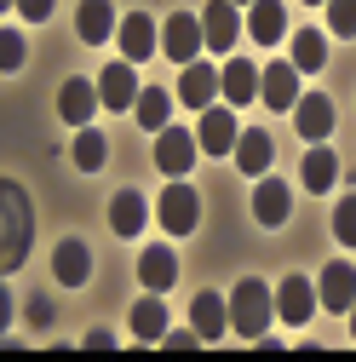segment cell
<instances>
[{
    "instance_id": "cell-1",
    "label": "cell",
    "mask_w": 356,
    "mask_h": 362,
    "mask_svg": "<svg viewBox=\"0 0 356 362\" xmlns=\"http://www.w3.org/2000/svg\"><path fill=\"white\" fill-rule=\"evenodd\" d=\"M271 316H276V293H271V282L242 276V282L230 288V328H236L242 339H264Z\"/></svg>"
},
{
    "instance_id": "cell-2",
    "label": "cell",
    "mask_w": 356,
    "mask_h": 362,
    "mask_svg": "<svg viewBox=\"0 0 356 362\" xmlns=\"http://www.w3.org/2000/svg\"><path fill=\"white\" fill-rule=\"evenodd\" d=\"M201 52H207L201 18H190V12H172V18L161 23V58H172V64H196Z\"/></svg>"
},
{
    "instance_id": "cell-3",
    "label": "cell",
    "mask_w": 356,
    "mask_h": 362,
    "mask_svg": "<svg viewBox=\"0 0 356 362\" xmlns=\"http://www.w3.org/2000/svg\"><path fill=\"white\" fill-rule=\"evenodd\" d=\"M196 156H201V139H196V132H184V127H161V132H155V167H161L167 178H184V173L196 167Z\"/></svg>"
},
{
    "instance_id": "cell-4",
    "label": "cell",
    "mask_w": 356,
    "mask_h": 362,
    "mask_svg": "<svg viewBox=\"0 0 356 362\" xmlns=\"http://www.w3.org/2000/svg\"><path fill=\"white\" fill-rule=\"evenodd\" d=\"M310 316H316V282H310V276H282L276 282V322L304 328Z\"/></svg>"
},
{
    "instance_id": "cell-5",
    "label": "cell",
    "mask_w": 356,
    "mask_h": 362,
    "mask_svg": "<svg viewBox=\"0 0 356 362\" xmlns=\"http://www.w3.org/2000/svg\"><path fill=\"white\" fill-rule=\"evenodd\" d=\"M196 218H201L196 190L184 185V178H172V190H161V230H167V236H190Z\"/></svg>"
},
{
    "instance_id": "cell-6",
    "label": "cell",
    "mask_w": 356,
    "mask_h": 362,
    "mask_svg": "<svg viewBox=\"0 0 356 362\" xmlns=\"http://www.w3.org/2000/svg\"><path fill=\"white\" fill-rule=\"evenodd\" d=\"M115 40H121V58H126V64H144V58H155V52H161V29H155V18H150V12L121 18Z\"/></svg>"
},
{
    "instance_id": "cell-7",
    "label": "cell",
    "mask_w": 356,
    "mask_h": 362,
    "mask_svg": "<svg viewBox=\"0 0 356 362\" xmlns=\"http://www.w3.org/2000/svg\"><path fill=\"white\" fill-rule=\"evenodd\" d=\"M23 253H29V202L18 178H6V270H18Z\"/></svg>"
},
{
    "instance_id": "cell-8",
    "label": "cell",
    "mask_w": 356,
    "mask_h": 362,
    "mask_svg": "<svg viewBox=\"0 0 356 362\" xmlns=\"http://www.w3.org/2000/svg\"><path fill=\"white\" fill-rule=\"evenodd\" d=\"M138 93H144V86L132 81V64H126V58L104 64V75H98V98H104V110H126V115H132Z\"/></svg>"
},
{
    "instance_id": "cell-9",
    "label": "cell",
    "mask_w": 356,
    "mask_h": 362,
    "mask_svg": "<svg viewBox=\"0 0 356 362\" xmlns=\"http://www.w3.org/2000/svg\"><path fill=\"white\" fill-rule=\"evenodd\" d=\"M196 139H201V150H207V156H225V150H236L242 127H236L230 104H213V110H201V127H196Z\"/></svg>"
},
{
    "instance_id": "cell-10",
    "label": "cell",
    "mask_w": 356,
    "mask_h": 362,
    "mask_svg": "<svg viewBox=\"0 0 356 362\" xmlns=\"http://www.w3.org/2000/svg\"><path fill=\"white\" fill-rule=\"evenodd\" d=\"M104 98H98V81H86V75H75V81H64V93H58V115L69 121V127H93V110H98Z\"/></svg>"
},
{
    "instance_id": "cell-11",
    "label": "cell",
    "mask_w": 356,
    "mask_h": 362,
    "mask_svg": "<svg viewBox=\"0 0 356 362\" xmlns=\"http://www.w3.org/2000/svg\"><path fill=\"white\" fill-rule=\"evenodd\" d=\"M293 127H299L304 144H322L328 132H333V104H328L322 93H299V104H293Z\"/></svg>"
},
{
    "instance_id": "cell-12",
    "label": "cell",
    "mask_w": 356,
    "mask_h": 362,
    "mask_svg": "<svg viewBox=\"0 0 356 362\" xmlns=\"http://www.w3.org/2000/svg\"><path fill=\"white\" fill-rule=\"evenodd\" d=\"M316 305H322V310H333V316H345V310L356 305V270H350L345 259H333V264L322 270V288H316Z\"/></svg>"
},
{
    "instance_id": "cell-13",
    "label": "cell",
    "mask_w": 356,
    "mask_h": 362,
    "mask_svg": "<svg viewBox=\"0 0 356 362\" xmlns=\"http://www.w3.org/2000/svg\"><path fill=\"white\" fill-rule=\"evenodd\" d=\"M259 64L253 58H230L225 69H218V93H225V104H259Z\"/></svg>"
},
{
    "instance_id": "cell-14",
    "label": "cell",
    "mask_w": 356,
    "mask_h": 362,
    "mask_svg": "<svg viewBox=\"0 0 356 362\" xmlns=\"http://www.w3.org/2000/svg\"><path fill=\"white\" fill-rule=\"evenodd\" d=\"M178 104L184 110H213L218 104V69L213 64H184V81H178Z\"/></svg>"
},
{
    "instance_id": "cell-15",
    "label": "cell",
    "mask_w": 356,
    "mask_h": 362,
    "mask_svg": "<svg viewBox=\"0 0 356 362\" xmlns=\"http://www.w3.org/2000/svg\"><path fill=\"white\" fill-rule=\"evenodd\" d=\"M201 35H207V52H230L236 35H242V18H236V0H213L201 12Z\"/></svg>"
},
{
    "instance_id": "cell-16",
    "label": "cell",
    "mask_w": 356,
    "mask_h": 362,
    "mask_svg": "<svg viewBox=\"0 0 356 362\" xmlns=\"http://www.w3.org/2000/svg\"><path fill=\"white\" fill-rule=\"evenodd\" d=\"M259 104L293 110V104H299V69H293V64H271V69L259 75Z\"/></svg>"
},
{
    "instance_id": "cell-17",
    "label": "cell",
    "mask_w": 356,
    "mask_h": 362,
    "mask_svg": "<svg viewBox=\"0 0 356 362\" xmlns=\"http://www.w3.org/2000/svg\"><path fill=\"white\" fill-rule=\"evenodd\" d=\"M52 270H58L64 288H86V276H93V253H86V242L81 236H64L58 253H52Z\"/></svg>"
},
{
    "instance_id": "cell-18",
    "label": "cell",
    "mask_w": 356,
    "mask_h": 362,
    "mask_svg": "<svg viewBox=\"0 0 356 362\" xmlns=\"http://www.w3.org/2000/svg\"><path fill=\"white\" fill-rule=\"evenodd\" d=\"M115 29H121V23H115V6H109V0H81V12H75V35L86 40V47H104Z\"/></svg>"
},
{
    "instance_id": "cell-19",
    "label": "cell",
    "mask_w": 356,
    "mask_h": 362,
    "mask_svg": "<svg viewBox=\"0 0 356 362\" xmlns=\"http://www.w3.org/2000/svg\"><path fill=\"white\" fill-rule=\"evenodd\" d=\"M138 282H144L150 293H167V288L178 282V259H172V247H167V242H155V247H144V253H138Z\"/></svg>"
},
{
    "instance_id": "cell-20",
    "label": "cell",
    "mask_w": 356,
    "mask_h": 362,
    "mask_svg": "<svg viewBox=\"0 0 356 362\" xmlns=\"http://www.w3.org/2000/svg\"><path fill=\"white\" fill-rule=\"evenodd\" d=\"M225 322H230V299H218V293H196V305H190V328L201 334V345L225 339Z\"/></svg>"
},
{
    "instance_id": "cell-21",
    "label": "cell",
    "mask_w": 356,
    "mask_h": 362,
    "mask_svg": "<svg viewBox=\"0 0 356 362\" xmlns=\"http://www.w3.org/2000/svg\"><path fill=\"white\" fill-rule=\"evenodd\" d=\"M271 156H276L271 132H264V127H242V139H236V167H242L247 178H264V167H271Z\"/></svg>"
},
{
    "instance_id": "cell-22",
    "label": "cell",
    "mask_w": 356,
    "mask_h": 362,
    "mask_svg": "<svg viewBox=\"0 0 356 362\" xmlns=\"http://www.w3.org/2000/svg\"><path fill=\"white\" fill-rule=\"evenodd\" d=\"M247 35L259 40V47H276V40L287 35V6H282V0H253V12H247Z\"/></svg>"
},
{
    "instance_id": "cell-23",
    "label": "cell",
    "mask_w": 356,
    "mask_h": 362,
    "mask_svg": "<svg viewBox=\"0 0 356 362\" xmlns=\"http://www.w3.org/2000/svg\"><path fill=\"white\" fill-rule=\"evenodd\" d=\"M144 218H150V207H144V196H138V190H132V185H126V190H115V202H109V230H115V236H126V242H132V236L144 230Z\"/></svg>"
},
{
    "instance_id": "cell-24",
    "label": "cell",
    "mask_w": 356,
    "mask_h": 362,
    "mask_svg": "<svg viewBox=\"0 0 356 362\" xmlns=\"http://www.w3.org/2000/svg\"><path fill=\"white\" fill-rule=\"evenodd\" d=\"M293 213V190L282 185V178H259V190H253V218L259 224H282Z\"/></svg>"
},
{
    "instance_id": "cell-25",
    "label": "cell",
    "mask_w": 356,
    "mask_h": 362,
    "mask_svg": "<svg viewBox=\"0 0 356 362\" xmlns=\"http://www.w3.org/2000/svg\"><path fill=\"white\" fill-rule=\"evenodd\" d=\"M132 339H144V345H161V334H167V305H161V293H144L138 305H132Z\"/></svg>"
},
{
    "instance_id": "cell-26",
    "label": "cell",
    "mask_w": 356,
    "mask_h": 362,
    "mask_svg": "<svg viewBox=\"0 0 356 362\" xmlns=\"http://www.w3.org/2000/svg\"><path fill=\"white\" fill-rule=\"evenodd\" d=\"M132 121H138L144 132L172 127V93H161V86H144V93H138V104H132Z\"/></svg>"
},
{
    "instance_id": "cell-27",
    "label": "cell",
    "mask_w": 356,
    "mask_h": 362,
    "mask_svg": "<svg viewBox=\"0 0 356 362\" xmlns=\"http://www.w3.org/2000/svg\"><path fill=\"white\" fill-rule=\"evenodd\" d=\"M69 156H75V167L81 173H98L104 161H109V139L98 127H75V144H69Z\"/></svg>"
},
{
    "instance_id": "cell-28",
    "label": "cell",
    "mask_w": 356,
    "mask_h": 362,
    "mask_svg": "<svg viewBox=\"0 0 356 362\" xmlns=\"http://www.w3.org/2000/svg\"><path fill=\"white\" fill-rule=\"evenodd\" d=\"M299 178H304V190H316V196H322V190H333V185H339V161H333V150H328V144H316V150L304 156Z\"/></svg>"
},
{
    "instance_id": "cell-29",
    "label": "cell",
    "mask_w": 356,
    "mask_h": 362,
    "mask_svg": "<svg viewBox=\"0 0 356 362\" xmlns=\"http://www.w3.org/2000/svg\"><path fill=\"white\" fill-rule=\"evenodd\" d=\"M322 64H328V40L316 29H293V69L299 75H316Z\"/></svg>"
},
{
    "instance_id": "cell-30",
    "label": "cell",
    "mask_w": 356,
    "mask_h": 362,
    "mask_svg": "<svg viewBox=\"0 0 356 362\" xmlns=\"http://www.w3.org/2000/svg\"><path fill=\"white\" fill-rule=\"evenodd\" d=\"M333 236H339L345 247H356V190H350V196L333 207Z\"/></svg>"
},
{
    "instance_id": "cell-31",
    "label": "cell",
    "mask_w": 356,
    "mask_h": 362,
    "mask_svg": "<svg viewBox=\"0 0 356 362\" xmlns=\"http://www.w3.org/2000/svg\"><path fill=\"white\" fill-rule=\"evenodd\" d=\"M23 58H29L23 35H18V29H6V35H0V69H6V75H18V69H23Z\"/></svg>"
},
{
    "instance_id": "cell-32",
    "label": "cell",
    "mask_w": 356,
    "mask_h": 362,
    "mask_svg": "<svg viewBox=\"0 0 356 362\" xmlns=\"http://www.w3.org/2000/svg\"><path fill=\"white\" fill-rule=\"evenodd\" d=\"M328 29L345 35V40L356 35V0H328Z\"/></svg>"
},
{
    "instance_id": "cell-33",
    "label": "cell",
    "mask_w": 356,
    "mask_h": 362,
    "mask_svg": "<svg viewBox=\"0 0 356 362\" xmlns=\"http://www.w3.org/2000/svg\"><path fill=\"white\" fill-rule=\"evenodd\" d=\"M23 316H29V328H47V322H52V299H40V293H35V299L23 305Z\"/></svg>"
},
{
    "instance_id": "cell-34",
    "label": "cell",
    "mask_w": 356,
    "mask_h": 362,
    "mask_svg": "<svg viewBox=\"0 0 356 362\" xmlns=\"http://www.w3.org/2000/svg\"><path fill=\"white\" fill-rule=\"evenodd\" d=\"M196 345H201L196 328H190V334H161V351H172V356H178V351H196Z\"/></svg>"
},
{
    "instance_id": "cell-35",
    "label": "cell",
    "mask_w": 356,
    "mask_h": 362,
    "mask_svg": "<svg viewBox=\"0 0 356 362\" xmlns=\"http://www.w3.org/2000/svg\"><path fill=\"white\" fill-rule=\"evenodd\" d=\"M18 12H23L29 23H47V18H52V0H18Z\"/></svg>"
},
{
    "instance_id": "cell-36",
    "label": "cell",
    "mask_w": 356,
    "mask_h": 362,
    "mask_svg": "<svg viewBox=\"0 0 356 362\" xmlns=\"http://www.w3.org/2000/svg\"><path fill=\"white\" fill-rule=\"evenodd\" d=\"M86 345H93V351H115V334H109V328H93V334H86Z\"/></svg>"
},
{
    "instance_id": "cell-37",
    "label": "cell",
    "mask_w": 356,
    "mask_h": 362,
    "mask_svg": "<svg viewBox=\"0 0 356 362\" xmlns=\"http://www.w3.org/2000/svg\"><path fill=\"white\" fill-rule=\"evenodd\" d=\"M345 316H350V339H356V305H350V310H345Z\"/></svg>"
},
{
    "instance_id": "cell-38",
    "label": "cell",
    "mask_w": 356,
    "mask_h": 362,
    "mask_svg": "<svg viewBox=\"0 0 356 362\" xmlns=\"http://www.w3.org/2000/svg\"><path fill=\"white\" fill-rule=\"evenodd\" d=\"M304 6H328V0H304Z\"/></svg>"
},
{
    "instance_id": "cell-39",
    "label": "cell",
    "mask_w": 356,
    "mask_h": 362,
    "mask_svg": "<svg viewBox=\"0 0 356 362\" xmlns=\"http://www.w3.org/2000/svg\"><path fill=\"white\" fill-rule=\"evenodd\" d=\"M0 6H18V0H0Z\"/></svg>"
},
{
    "instance_id": "cell-40",
    "label": "cell",
    "mask_w": 356,
    "mask_h": 362,
    "mask_svg": "<svg viewBox=\"0 0 356 362\" xmlns=\"http://www.w3.org/2000/svg\"><path fill=\"white\" fill-rule=\"evenodd\" d=\"M236 6H253V0H236Z\"/></svg>"
}]
</instances>
